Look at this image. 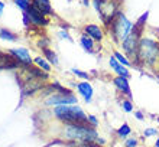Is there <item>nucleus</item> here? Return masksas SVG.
Returning <instances> with one entry per match:
<instances>
[{
	"label": "nucleus",
	"mask_w": 159,
	"mask_h": 147,
	"mask_svg": "<svg viewBox=\"0 0 159 147\" xmlns=\"http://www.w3.org/2000/svg\"><path fill=\"white\" fill-rule=\"evenodd\" d=\"M83 33H85L87 36H90L91 39H94L96 42H103L104 39V29L97 23H88L83 28Z\"/></svg>",
	"instance_id": "nucleus-10"
},
{
	"label": "nucleus",
	"mask_w": 159,
	"mask_h": 147,
	"mask_svg": "<svg viewBox=\"0 0 159 147\" xmlns=\"http://www.w3.org/2000/svg\"><path fill=\"white\" fill-rule=\"evenodd\" d=\"M148 17H149V12H145L142 16L138 19V22H136L134 25L139 26V28H142V29H145V25H146V22H148Z\"/></svg>",
	"instance_id": "nucleus-25"
},
{
	"label": "nucleus",
	"mask_w": 159,
	"mask_h": 147,
	"mask_svg": "<svg viewBox=\"0 0 159 147\" xmlns=\"http://www.w3.org/2000/svg\"><path fill=\"white\" fill-rule=\"evenodd\" d=\"M43 88V84H42V80H30L26 81L22 84V97H28V95H32L34 93H36L38 89Z\"/></svg>",
	"instance_id": "nucleus-12"
},
{
	"label": "nucleus",
	"mask_w": 159,
	"mask_h": 147,
	"mask_svg": "<svg viewBox=\"0 0 159 147\" xmlns=\"http://www.w3.org/2000/svg\"><path fill=\"white\" fill-rule=\"evenodd\" d=\"M32 7H35L38 12H41L45 16H52L54 15L51 0H32Z\"/></svg>",
	"instance_id": "nucleus-15"
},
{
	"label": "nucleus",
	"mask_w": 159,
	"mask_h": 147,
	"mask_svg": "<svg viewBox=\"0 0 159 147\" xmlns=\"http://www.w3.org/2000/svg\"><path fill=\"white\" fill-rule=\"evenodd\" d=\"M88 124L91 127H94V128L98 126V120H97L96 115H88Z\"/></svg>",
	"instance_id": "nucleus-29"
},
{
	"label": "nucleus",
	"mask_w": 159,
	"mask_h": 147,
	"mask_svg": "<svg viewBox=\"0 0 159 147\" xmlns=\"http://www.w3.org/2000/svg\"><path fill=\"white\" fill-rule=\"evenodd\" d=\"M113 85L116 87L120 94L126 95L127 98L132 100V91H130V84H129V78H125V76H114L113 78Z\"/></svg>",
	"instance_id": "nucleus-11"
},
{
	"label": "nucleus",
	"mask_w": 159,
	"mask_h": 147,
	"mask_svg": "<svg viewBox=\"0 0 159 147\" xmlns=\"http://www.w3.org/2000/svg\"><path fill=\"white\" fill-rule=\"evenodd\" d=\"M62 131L64 139L70 140L75 144L94 143L98 146H103L106 143L104 139L100 137L97 130L90 124H65Z\"/></svg>",
	"instance_id": "nucleus-2"
},
{
	"label": "nucleus",
	"mask_w": 159,
	"mask_h": 147,
	"mask_svg": "<svg viewBox=\"0 0 159 147\" xmlns=\"http://www.w3.org/2000/svg\"><path fill=\"white\" fill-rule=\"evenodd\" d=\"M109 65L110 68H111V71L116 74V75L119 76H125V78H130V71H129V68L125 67V65H121L120 62H119L117 59L114 58L113 55L109 58Z\"/></svg>",
	"instance_id": "nucleus-13"
},
{
	"label": "nucleus",
	"mask_w": 159,
	"mask_h": 147,
	"mask_svg": "<svg viewBox=\"0 0 159 147\" xmlns=\"http://www.w3.org/2000/svg\"><path fill=\"white\" fill-rule=\"evenodd\" d=\"M78 147H103V146H98V144L94 143H85V144H78Z\"/></svg>",
	"instance_id": "nucleus-33"
},
{
	"label": "nucleus",
	"mask_w": 159,
	"mask_h": 147,
	"mask_svg": "<svg viewBox=\"0 0 159 147\" xmlns=\"http://www.w3.org/2000/svg\"><path fill=\"white\" fill-rule=\"evenodd\" d=\"M48 45H49V41H48L46 38L41 39V41L38 42V46H39V48H42V49H46V48H48Z\"/></svg>",
	"instance_id": "nucleus-31"
},
{
	"label": "nucleus",
	"mask_w": 159,
	"mask_h": 147,
	"mask_svg": "<svg viewBox=\"0 0 159 147\" xmlns=\"http://www.w3.org/2000/svg\"><path fill=\"white\" fill-rule=\"evenodd\" d=\"M133 65L143 69L155 71L156 75L159 74V41L152 36L142 35L139 42L138 54L133 59Z\"/></svg>",
	"instance_id": "nucleus-1"
},
{
	"label": "nucleus",
	"mask_w": 159,
	"mask_h": 147,
	"mask_svg": "<svg viewBox=\"0 0 159 147\" xmlns=\"http://www.w3.org/2000/svg\"><path fill=\"white\" fill-rule=\"evenodd\" d=\"M91 4L98 13V17L101 19L104 26H109L110 22L113 20L114 16L120 10L119 0H91Z\"/></svg>",
	"instance_id": "nucleus-5"
},
{
	"label": "nucleus",
	"mask_w": 159,
	"mask_h": 147,
	"mask_svg": "<svg viewBox=\"0 0 159 147\" xmlns=\"http://www.w3.org/2000/svg\"><path fill=\"white\" fill-rule=\"evenodd\" d=\"M133 28H134L133 22L130 20L121 10H119L117 15L114 16V19L107 26V30H109V35H110V38L113 39V42L120 45L126 39V36L133 30Z\"/></svg>",
	"instance_id": "nucleus-3"
},
{
	"label": "nucleus",
	"mask_w": 159,
	"mask_h": 147,
	"mask_svg": "<svg viewBox=\"0 0 159 147\" xmlns=\"http://www.w3.org/2000/svg\"><path fill=\"white\" fill-rule=\"evenodd\" d=\"M75 87H77V89H78L80 95L84 98V101H85V102H91L93 95H94V89H93L91 84H90L88 81H83V82H78Z\"/></svg>",
	"instance_id": "nucleus-14"
},
{
	"label": "nucleus",
	"mask_w": 159,
	"mask_h": 147,
	"mask_svg": "<svg viewBox=\"0 0 159 147\" xmlns=\"http://www.w3.org/2000/svg\"><path fill=\"white\" fill-rule=\"evenodd\" d=\"M4 9H6V4H4L3 0H0V17H2V15H3Z\"/></svg>",
	"instance_id": "nucleus-34"
},
{
	"label": "nucleus",
	"mask_w": 159,
	"mask_h": 147,
	"mask_svg": "<svg viewBox=\"0 0 159 147\" xmlns=\"http://www.w3.org/2000/svg\"><path fill=\"white\" fill-rule=\"evenodd\" d=\"M22 22H23V25H25V28L26 29H29L30 26V20H29V17H28V15L26 13H22Z\"/></svg>",
	"instance_id": "nucleus-30"
},
{
	"label": "nucleus",
	"mask_w": 159,
	"mask_h": 147,
	"mask_svg": "<svg viewBox=\"0 0 159 147\" xmlns=\"http://www.w3.org/2000/svg\"><path fill=\"white\" fill-rule=\"evenodd\" d=\"M43 50V54H45V56H46V59H48V62L49 63H54L55 67L59 63V61H58V56H57V54H55L54 50H51L49 48H46V49H42Z\"/></svg>",
	"instance_id": "nucleus-22"
},
{
	"label": "nucleus",
	"mask_w": 159,
	"mask_h": 147,
	"mask_svg": "<svg viewBox=\"0 0 159 147\" xmlns=\"http://www.w3.org/2000/svg\"><path fill=\"white\" fill-rule=\"evenodd\" d=\"M153 136H158V128H153V127H148L143 131V137L145 139H149V137H153Z\"/></svg>",
	"instance_id": "nucleus-27"
},
{
	"label": "nucleus",
	"mask_w": 159,
	"mask_h": 147,
	"mask_svg": "<svg viewBox=\"0 0 159 147\" xmlns=\"http://www.w3.org/2000/svg\"><path fill=\"white\" fill-rule=\"evenodd\" d=\"M142 35H143V29L134 25L133 30H132V32L126 36L125 41L120 43L121 49H123V54H125L126 56H129V58L132 59V62H133L134 56H136V54H138L139 42H140Z\"/></svg>",
	"instance_id": "nucleus-6"
},
{
	"label": "nucleus",
	"mask_w": 159,
	"mask_h": 147,
	"mask_svg": "<svg viewBox=\"0 0 159 147\" xmlns=\"http://www.w3.org/2000/svg\"><path fill=\"white\" fill-rule=\"evenodd\" d=\"M54 115L65 124H88V115L78 104L57 105L54 108Z\"/></svg>",
	"instance_id": "nucleus-4"
},
{
	"label": "nucleus",
	"mask_w": 159,
	"mask_h": 147,
	"mask_svg": "<svg viewBox=\"0 0 159 147\" xmlns=\"http://www.w3.org/2000/svg\"><path fill=\"white\" fill-rule=\"evenodd\" d=\"M130 134H132V128H130V126L127 124V123H125L123 126H120V127L117 128V136L120 137V139L126 140Z\"/></svg>",
	"instance_id": "nucleus-21"
},
{
	"label": "nucleus",
	"mask_w": 159,
	"mask_h": 147,
	"mask_svg": "<svg viewBox=\"0 0 159 147\" xmlns=\"http://www.w3.org/2000/svg\"><path fill=\"white\" fill-rule=\"evenodd\" d=\"M46 105H71V104H77V97L72 93L70 94H51L49 97L46 98L45 101Z\"/></svg>",
	"instance_id": "nucleus-7"
},
{
	"label": "nucleus",
	"mask_w": 159,
	"mask_h": 147,
	"mask_svg": "<svg viewBox=\"0 0 159 147\" xmlns=\"http://www.w3.org/2000/svg\"><path fill=\"white\" fill-rule=\"evenodd\" d=\"M12 2L22 13L28 12V10L32 7V0H12Z\"/></svg>",
	"instance_id": "nucleus-19"
},
{
	"label": "nucleus",
	"mask_w": 159,
	"mask_h": 147,
	"mask_svg": "<svg viewBox=\"0 0 159 147\" xmlns=\"http://www.w3.org/2000/svg\"><path fill=\"white\" fill-rule=\"evenodd\" d=\"M134 117L138 118L139 121H142L143 118H145V115H143V113H142V111H134Z\"/></svg>",
	"instance_id": "nucleus-32"
},
{
	"label": "nucleus",
	"mask_w": 159,
	"mask_h": 147,
	"mask_svg": "<svg viewBox=\"0 0 159 147\" xmlns=\"http://www.w3.org/2000/svg\"><path fill=\"white\" fill-rule=\"evenodd\" d=\"M155 147H159V136H158V139H156V141H155Z\"/></svg>",
	"instance_id": "nucleus-36"
},
{
	"label": "nucleus",
	"mask_w": 159,
	"mask_h": 147,
	"mask_svg": "<svg viewBox=\"0 0 159 147\" xmlns=\"http://www.w3.org/2000/svg\"><path fill=\"white\" fill-rule=\"evenodd\" d=\"M121 107L125 110V113H132L133 111V104H132L130 98H125V100L121 101Z\"/></svg>",
	"instance_id": "nucleus-24"
},
{
	"label": "nucleus",
	"mask_w": 159,
	"mask_h": 147,
	"mask_svg": "<svg viewBox=\"0 0 159 147\" xmlns=\"http://www.w3.org/2000/svg\"><path fill=\"white\" fill-rule=\"evenodd\" d=\"M138 144H139V141H138V139H134V137H132V139H127L125 140V147H138Z\"/></svg>",
	"instance_id": "nucleus-28"
},
{
	"label": "nucleus",
	"mask_w": 159,
	"mask_h": 147,
	"mask_svg": "<svg viewBox=\"0 0 159 147\" xmlns=\"http://www.w3.org/2000/svg\"><path fill=\"white\" fill-rule=\"evenodd\" d=\"M113 56L117 59V61L121 63V65H125V67H127V68L133 67V62H132V59H130L129 56H126L125 54H121L120 50H114V52H113Z\"/></svg>",
	"instance_id": "nucleus-17"
},
{
	"label": "nucleus",
	"mask_w": 159,
	"mask_h": 147,
	"mask_svg": "<svg viewBox=\"0 0 159 147\" xmlns=\"http://www.w3.org/2000/svg\"><path fill=\"white\" fill-rule=\"evenodd\" d=\"M81 3H83V6L88 7V6H91V0H81Z\"/></svg>",
	"instance_id": "nucleus-35"
},
{
	"label": "nucleus",
	"mask_w": 159,
	"mask_h": 147,
	"mask_svg": "<svg viewBox=\"0 0 159 147\" xmlns=\"http://www.w3.org/2000/svg\"><path fill=\"white\" fill-rule=\"evenodd\" d=\"M78 42L85 52H88V54H94V52H96V41L91 39L90 36H87L85 33H83L81 36H80Z\"/></svg>",
	"instance_id": "nucleus-16"
},
{
	"label": "nucleus",
	"mask_w": 159,
	"mask_h": 147,
	"mask_svg": "<svg viewBox=\"0 0 159 147\" xmlns=\"http://www.w3.org/2000/svg\"><path fill=\"white\" fill-rule=\"evenodd\" d=\"M34 63L38 68H41L42 71H45V72H49L51 71V63H48V59H46V58L36 56V58L34 59Z\"/></svg>",
	"instance_id": "nucleus-20"
},
{
	"label": "nucleus",
	"mask_w": 159,
	"mask_h": 147,
	"mask_svg": "<svg viewBox=\"0 0 159 147\" xmlns=\"http://www.w3.org/2000/svg\"><path fill=\"white\" fill-rule=\"evenodd\" d=\"M9 55H12L22 67H30L34 63V59L26 48H12V49H9Z\"/></svg>",
	"instance_id": "nucleus-8"
},
{
	"label": "nucleus",
	"mask_w": 159,
	"mask_h": 147,
	"mask_svg": "<svg viewBox=\"0 0 159 147\" xmlns=\"http://www.w3.org/2000/svg\"><path fill=\"white\" fill-rule=\"evenodd\" d=\"M0 39L2 41H9V42H16L17 36H16V33H13L12 30L6 29V28H2L0 29Z\"/></svg>",
	"instance_id": "nucleus-18"
},
{
	"label": "nucleus",
	"mask_w": 159,
	"mask_h": 147,
	"mask_svg": "<svg viewBox=\"0 0 159 147\" xmlns=\"http://www.w3.org/2000/svg\"><path fill=\"white\" fill-rule=\"evenodd\" d=\"M58 38L62 39V41H70V42H72V38H71V35L67 32V28H62V29L58 30Z\"/></svg>",
	"instance_id": "nucleus-26"
},
{
	"label": "nucleus",
	"mask_w": 159,
	"mask_h": 147,
	"mask_svg": "<svg viewBox=\"0 0 159 147\" xmlns=\"http://www.w3.org/2000/svg\"><path fill=\"white\" fill-rule=\"evenodd\" d=\"M25 13L28 15V17H29L30 25L35 26V28H45V26L49 25V19H48V16L42 15V13L38 12L35 7H30L29 10L25 12Z\"/></svg>",
	"instance_id": "nucleus-9"
},
{
	"label": "nucleus",
	"mask_w": 159,
	"mask_h": 147,
	"mask_svg": "<svg viewBox=\"0 0 159 147\" xmlns=\"http://www.w3.org/2000/svg\"><path fill=\"white\" fill-rule=\"evenodd\" d=\"M71 72L75 76L81 78L83 81H88V80H90V74H88V72H84V71H81V69H77V68H72Z\"/></svg>",
	"instance_id": "nucleus-23"
}]
</instances>
